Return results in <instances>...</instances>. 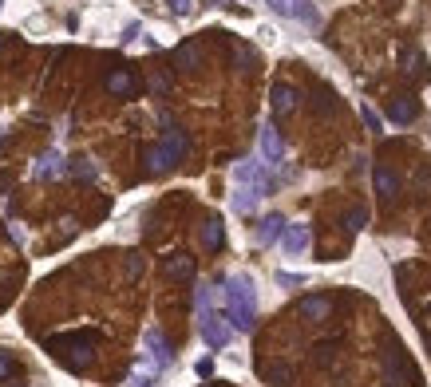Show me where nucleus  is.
<instances>
[{
  "instance_id": "f257e3e1",
  "label": "nucleus",
  "mask_w": 431,
  "mask_h": 387,
  "mask_svg": "<svg viewBox=\"0 0 431 387\" xmlns=\"http://www.w3.org/2000/svg\"><path fill=\"white\" fill-rule=\"evenodd\" d=\"M226 320L233 332H253L257 324V288L245 273L226 277Z\"/></svg>"
},
{
  "instance_id": "f03ea898",
  "label": "nucleus",
  "mask_w": 431,
  "mask_h": 387,
  "mask_svg": "<svg viewBox=\"0 0 431 387\" xmlns=\"http://www.w3.org/2000/svg\"><path fill=\"white\" fill-rule=\"evenodd\" d=\"M194 308H198V332H202V340L218 352V348H226L230 344V336H233V328L226 324V320L214 312V297H210V288L206 285H198L194 288Z\"/></svg>"
},
{
  "instance_id": "7ed1b4c3",
  "label": "nucleus",
  "mask_w": 431,
  "mask_h": 387,
  "mask_svg": "<svg viewBox=\"0 0 431 387\" xmlns=\"http://www.w3.org/2000/svg\"><path fill=\"white\" fill-rule=\"evenodd\" d=\"M190 150V139L182 135V130H166V139L159 142V147H151L147 154H142V162H147V170L151 174H162V170H171L174 162L182 159Z\"/></svg>"
},
{
  "instance_id": "20e7f679",
  "label": "nucleus",
  "mask_w": 431,
  "mask_h": 387,
  "mask_svg": "<svg viewBox=\"0 0 431 387\" xmlns=\"http://www.w3.org/2000/svg\"><path fill=\"white\" fill-rule=\"evenodd\" d=\"M233 182H238V186H245V190H257L261 198H265V194H269V174H265V162L261 159H245V162H238V166H233Z\"/></svg>"
},
{
  "instance_id": "39448f33",
  "label": "nucleus",
  "mask_w": 431,
  "mask_h": 387,
  "mask_svg": "<svg viewBox=\"0 0 431 387\" xmlns=\"http://www.w3.org/2000/svg\"><path fill=\"white\" fill-rule=\"evenodd\" d=\"M142 348H147V356H151V364L159 367V371H166V367L174 364V348L159 328H147V332H142Z\"/></svg>"
},
{
  "instance_id": "423d86ee",
  "label": "nucleus",
  "mask_w": 431,
  "mask_h": 387,
  "mask_svg": "<svg viewBox=\"0 0 431 387\" xmlns=\"http://www.w3.org/2000/svg\"><path fill=\"white\" fill-rule=\"evenodd\" d=\"M257 147H261V162H265V166H281V162H285V142H281V130L273 127V123L261 127Z\"/></svg>"
},
{
  "instance_id": "0eeeda50",
  "label": "nucleus",
  "mask_w": 431,
  "mask_h": 387,
  "mask_svg": "<svg viewBox=\"0 0 431 387\" xmlns=\"http://www.w3.org/2000/svg\"><path fill=\"white\" fill-rule=\"evenodd\" d=\"M277 16H289V20H305V24H317V12H312L309 0H265Z\"/></svg>"
},
{
  "instance_id": "6e6552de",
  "label": "nucleus",
  "mask_w": 431,
  "mask_h": 387,
  "mask_svg": "<svg viewBox=\"0 0 431 387\" xmlns=\"http://www.w3.org/2000/svg\"><path fill=\"white\" fill-rule=\"evenodd\" d=\"M60 174H68V162L60 159V150H48V154H40V159H36V166H32V178H36V182L60 178Z\"/></svg>"
},
{
  "instance_id": "1a4fd4ad",
  "label": "nucleus",
  "mask_w": 431,
  "mask_h": 387,
  "mask_svg": "<svg viewBox=\"0 0 431 387\" xmlns=\"http://www.w3.org/2000/svg\"><path fill=\"white\" fill-rule=\"evenodd\" d=\"M281 241H285V253H305L309 249V241H312V233H309V226H285V233H281Z\"/></svg>"
},
{
  "instance_id": "9d476101",
  "label": "nucleus",
  "mask_w": 431,
  "mask_h": 387,
  "mask_svg": "<svg viewBox=\"0 0 431 387\" xmlns=\"http://www.w3.org/2000/svg\"><path fill=\"white\" fill-rule=\"evenodd\" d=\"M162 273H166L171 281H190L194 277V257H186V253H171L166 265H162Z\"/></svg>"
},
{
  "instance_id": "9b49d317",
  "label": "nucleus",
  "mask_w": 431,
  "mask_h": 387,
  "mask_svg": "<svg viewBox=\"0 0 431 387\" xmlns=\"http://www.w3.org/2000/svg\"><path fill=\"white\" fill-rule=\"evenodd\" d=\"M415 115H420V103L411 99V95H396V99H391V107H388V119L391 123H411Z\"/></svg>"
},
{
  "instance_id": "f8f14e48",
  "label": "nucleus",
  "mask_w": 431,
  "mask_h": 387,
  "mask_svg": "<svg viewBox=\"0 0 431 387\" xmlns=\"http://www.w3.org/2000/svg\"><path fill=\"white\" fill-rule=\"evenodd\" d=\"M297 99H301V95H297V87L277 83V87H273V115H289V111L297 107Z\"/></svg>"
},
{
  "instance_id": "ddd939ff",
  "label": "nucleus",
  "mask_w": 431,
  "mask_h": 387,
  "mask_svg": "<svg viewBox=\"0 0 431 387\" xmlns=\"http://www.w3.org/2000/svg\"><path fill=\"white\" fill-rule=\"evenodd\" d=\"M281 233H285V218H281V214H269V218L257 226V245H273V241H281Z\"/></svg>"
},
{
  "instance_id": "4468645a",
  "label": "nucleus",
  "mask_w": 431,
  "mask_h": 387,
  "mask_svg": "<svg viewBox=\"0 0 431 387\" xmlns=\"http://www.w3.org/2000/svg\"><path fill=\"white\" fill-rule=\"evenodd\" d=\"M103 87L111 91V95H135V87H139V80H135V75H130V71H111L107 75V83H103Z\"/></svg>"
},
{
  "instance_id": "2eb2a0df",
  "label": "nucleus",
  "mask_w": 431,
  "mask_h": 387,
  "mask_svg": "<svg viewBox=\"0 0 431 387\" xmlns=\"http://www.w3.org/2000/svg\"><path fill=\"white\" fill-rule=\"evenodd\" d=\"M396 186H400L396 170H391V166H376V194H380V198H391Z\"/></svg>"
},
{
  "instance_id": "dca6fc26",
  "label": "nucleus",
  "mask_w": 431,
  "mask_h": 387,
  "mask_svg": "<svg viewBox=\"0 0 431 387\" xmlns=\"http://www.w3.org/2000/svg\"><path fill=\"white\" fill-rule=\"evenodd\" d=\"M154 379H159V367L154 364H135L130 367V387H154Z\"/></svg>"
},
{
  "instance_id": "f3484780",
  "label": "nucleus",
  "mask_w": 431,
  "mask_h": 387,
  "mask_svg": "<svg viewBox=\"0 0 431 387\" xmlns=\"http://www.w3.org/2000/svg\"><path fill=\"white\" fill-rule=\"evenodd\" d=\"M257 202H261L257 190H245V186L233 190V209H238V214H253V209H257Z\"/></svg>"
},
{
  "instance_id": "a211bd4d",
  "label": "nucleus",
  "mask_w": 431,
  "mask_h": 387,
  "mask_svg": "<svg viewBox=\"0 0 431 387\" xmlns=\"http://www.w3.org/2000/svg\"><path fill=\"white\" fill-rule=\"evenodd\" d=\"M221 241H226V233H221V221H218V218H210L206 226H202V245H206V249L214 253V249H221Z\"/></svg>"
},
{
  "instance_id": "6ab92c4d",
  "label": "nucleus",
  "mask_w": 431,
  "mask_h": 387,
  "mask_svg": "<svg viewBox=\"0 0 431 387\" xmlns=\"http://www.w3.org/2000/svg\"><path fill=\"white\" fill-rule=\"evenodd\" d=\"M301 312L309 320H324V317H329V300H324V297H305L301 300Z\"/></svg>"
},
{
  "instance_id": "aec40b11",
  "label": "nucleus",
  "mask_w": 431,
  "mask_h": 387,
  "mask_svg": "<svg viewBox=\"0 0 431 387\" xmlns=\"http://www.w3.org/2000/svg\"><path fill=\"white\" fill-rule=\"evenodd\" d=\"M68 174H75V178H83V182H95V178H99V170H95V162H91V159L68 162Z\"/></svg>"
},
{
  "instance_id": "412c9836",
  "label": "nucleus",
  "mask_w": 431,
  "mask_h": 387,
  "mask_svg": "<svg viewBox=\"0 0 431 387\" xmlns=\"http://www.w3.org/2000/svg\"><path fill=\"white\" fill-rule=\"evenodd\" d=\"M364 226H368V209L364 206H356V209L344 214V229H348V233H356V229H364Z\"/></svg>"
},
{
  "instance_id": "4be33fe9",
  "label": "nucleus",
  "mask_w": 431,
  "mask_h": 387,
  "mask_svg": "<svg viewBox=\"0 0 431 387\" xmlns=\"http://www.w3.org/2000/svg\"><path fill=\"white\" fill-rule=\"evenodd\" d=\"M178 63L186 71H194V68H198V48H194V44H182V48H178Z\"/></svg>"
},
{
  "instance_id": "5701e85b",
  "label": "nucleus",
  "mask_w": 431,
  "mask_h": 387,
  "mask_svg": "<svg viewBox=\"0 0 431 387\" xmlns=\"http://www.w3.org/2000/svg\"><path fill=\"white\" fill-rule=\"evenodd\" d=\"M265 376L273 379V387H289V367H285V364H273Z\"/></svg>"
},
{
  "instance_id": "b1692460",
  "label": "nucleus",
  "mask_w": 431,
  "mask_h": 387,
  "mask_svg": "<svg viewBox=\"0 0 431 387\" xmlns=\"http://www.w3.org/2000/svg\"><path fill=\"white\" fill-rule=\"evenodd\" d=\"M360 119L368 123V130H376V135H380V115H376V111H372L368 103H364V107H360Z\"/></svg>"
},
{
  "instance_id": "393cba45",
  "label": "nucleus",
  "mask_w": 431,
  "mask_h": 387,
  "mask_svg": "<svg viewBox=\"0 0 431 387\" xmlns=\"http://www.w3.org/2000/svg\"><path fill=\"white\" fill-rule=\"evenodd\" d=\"M171 12H174V16H190V12H194V0H171Z\"/></svg>"
},
{
  "instance_id": "a878e982",
  "label": "nucleus",
  "mask_w": 431,
  "mask_h": 387,
  "mask_svg": "<svg viewBox=\"0 0 431 387\" xmlns=\"http://www.w3.org/2000/svg\"><path fill=\"white\" fill-rule=\"evenodd\" d=\"M329 107H336V95H329V91H317V111H329Z\"/></svg>"
},
{
  "instance_id": "bb28decb",
  "label": "nucleus",
  "mask_w": 431,
  "mask_h": 387,
  "mask_svg": "<svg viewBox=\"0 0 431 387\" xmlns=\"http://www.w3.org/2000/svg\"><path fill=\"white\" fill-rule=\"evenodd\" d=\"M12 371H16V364H12V356H8V352H0V379H8Z\"/></svg>"
},
{
  "instance_id": "cd10ccee",
  "label": "nucleus",
  "mask_w": 431,
  "mask_h": 387,
  "mask_svg": "<svg viewBox=\"0 0 431 387\" xmlns=\"http://www.w3.org/2000/svg\"><path fill=\"white\" fill-rule=\"evenodd\" d=\"M305 277H297V273H277V285H285V288H297Z\"/></svg>"
},
{
  "instance_id": "c85d7f7f",
  "label": "nucleus",
  "mask_w": 431,
  "mask_h": 387,
  "mask_svg": "<svg viewBox=\"0 0 431 387\" xmlns=\"http://www.w3.org/2000/svg\"><path fill=\"white\" fill-rule=\"evenodd\" d=\"M408 71H423V56H420L415 48L408 51Z\"/></svg>"
},
{
  "instance_id": "c756f323",
  "label": "nucleus",
  "mask_w": 431,
  "mask_h": 387,
  "mask_svg": "<svg viewBox=\"0 0 431 387\" xmlns=\"http://www.w3.org/2000/svg\"><path fill=\"white\" fill-rule=\"evenodd\" d=\"M198 376H202V379L214 376V360H198Z\"/></svg>"
},
{
  "instance_id": "7c9ffc66",
  "label": "nucleus",
  "mask_w": 431,
  "mask_h": 387,
  "mask_svg": "<svg viewBox=\"0 0 431 387\" xmlns=\"http://www.w3.org/2000/svg\"><path fill=\"white\" fill-rule=\"evenodd\" d=\"M139 32H142V28H139V24H130V28H127V32H123V44H130V40H135V36H139Z\"/></svg>"
},
{
  "instance_id": "2f4dec72",
  "label": "nucleus",
  "mask_w": 431,
  "mask_h": 387,
  "mask_svg": "<svg viewBox=\"0 0 431 387\" xmlns=\"http://www.w3.org/2000/svg\"><path fill=\"white\" fill-rule=\"evenodd\" d=\"M0 44H4V36H0Z\"/></svg>"
}]
</instances>
